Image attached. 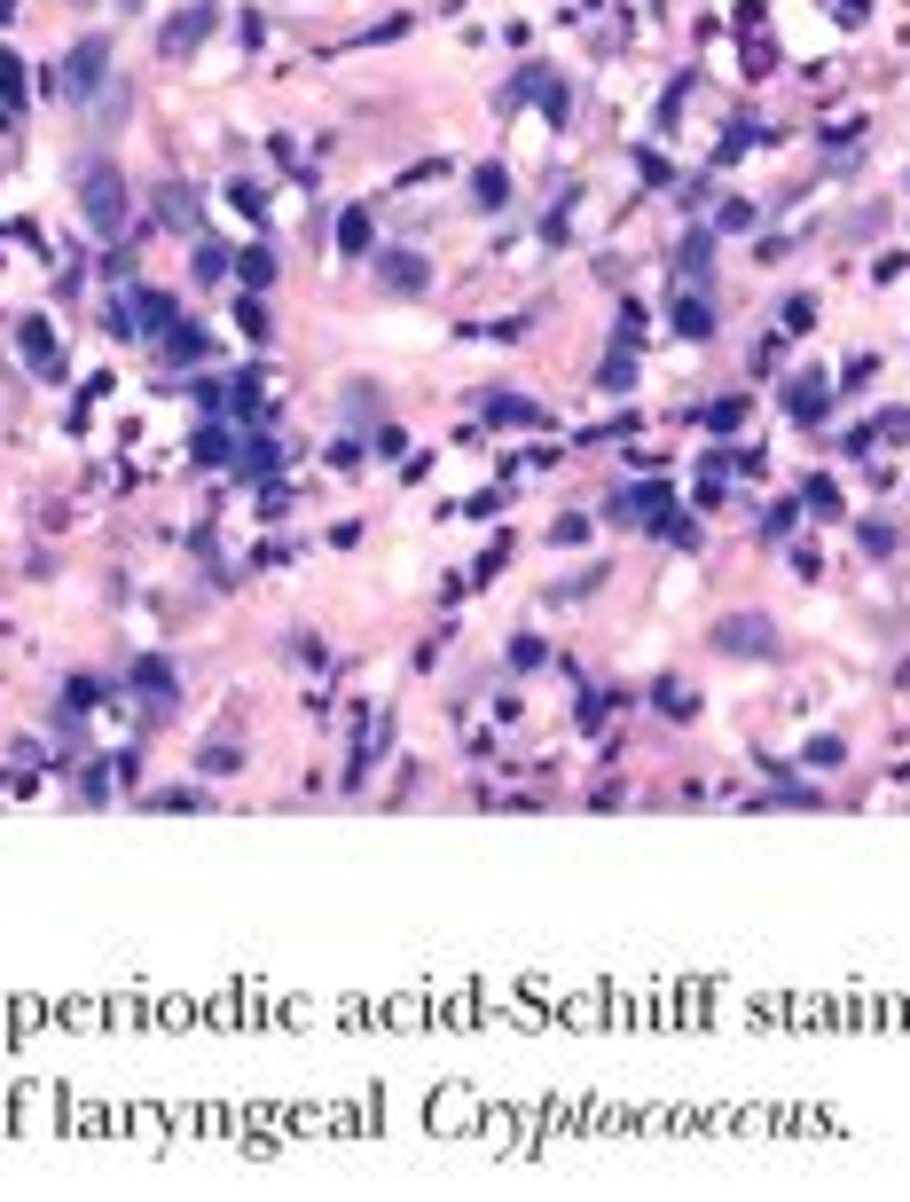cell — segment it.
<instances>
[{
    "mask_svg": "<svg viewBox=\"0 0 910 1202\" xmlns=\"http://www.w3.org/2000/svg\"><path fill=\"white\" fill-rule=\"evenodd\" d=\"M79 213H86V228H103V236H118V228H126V213H134V205H126V174H118L111 157H95V165L79 174Z\"/></svg>",
    "mask_w": 910,
    "mask_h": 1202,
    "instance_id": "obj_1",
    "label": "cell"
},
{
    "mask_svg": "<svg viewBox=\"0 0 910 1202\" xmlns=\"http://www.w3.org/2000/svg\"><path fill=\"white\" fill-rule=\"evenodd\" d=\"M180 315H173V299L157 291V284H126L118 291V307H111V330L118 338H165Z\"/></svg>",
    "mask_w": 910,
    "mask_h": 1202,
    "instance_id": "obj_2",
    "label": "cell"
},
{
    "mask_svg": "<svg viewBox=\"0 0 910 1202\" xmlns=\"http://www.w3.org/2000/svg\"><path fill=\"white\" fill-rule=\"evenodd\" d=\"M644 330H652V315H644V307H620V322H612V347H628V355H635V338H644Z\"/></svg>",
    "mask_w": 910,
    "mask_h": 1202,
    "instance_id": "obj_27",
    "label": "cell"
},
{
    "mask_svg": "<svg viewBox=\"0 0 910 1202\" xmlns=\"http://www.w3.org/2000/svg\"><path fill=\"white\" fill-rule=\"evenodd\" d=\"M79 794L103 802V794H111V762H86V770H79Z\"/></svg>",
    "mask_w": 910,
    "mask_h": 1202,
    "instance_id": "obj_31",
    "label": "cell"
},
{
    "mask_svg": "<svg viewBox=\"0 0 910 1202\" xmlns=\"http://www.w3.org/2000/svg\"><path fill=\"white\" fill-rule=\"evenodd\" d=\"M573 723L597 731V723H604V692H581V700H573Z\"/></svg>",
    "mask_w": 910,
    "mask_h": 1202,
    "instance_id": "obj_37",
    "label": "cell"
},
{
    "mask_svg": "<svg viewBox=\"0 0 910 1202\" xmlns=\"http://www.w3.org/2000/svg\"><path fill=\"white\" fill-rule=\"evenodd\" d=\"M597 386H604V393H628V386H635V355H628V347H612V355H604V378H597Z\"/></svg>",
    "mask_w": 910,
    "mask_h": 1202,
    "instance_id": "obj_25",
    "label": "cell"
},
{
    "mask_svg": "<svg viewBox=\"0 0 910 1202\" xmlns=\"http://www.w3.org/2000/svg\"><path fill=\"white\" fill-rule=\"evenodd\" d=\"M777 322H785V330H793V338H800V330H808V322H816V299H808V291H793V299H785V307H777Z\"/></svg>",
    "mask_w": 910,
    "mask_h": 1202,
    "instance_id": "obj_29",
    "label": "cell"
},
{
    "mask_svg": "<svg viewBox=\"0 0 910 1202\" xmlns=\"http://www.w3.org/2000/svg\"><path fill=\"white\" fill-rule=\"evenodd\" d=\"M236 276H244L251 291H267V284H276V251H267V244H251V251H236Z\"/></svg>",
    "mask_w": 910,
    "mask_h": 1202,
    "instance_id": "obj_19",
    "label": "cell"
},
{
    "mask_svg": "<svg viewBox=\"0 0 910 1202\" xmlns=\"http://www.w3.org/2000/svg\"><path fill=\"white\" fill-rule=\"evenodd\" d=\"M228 409H236V417H259V370H244V378L228 386Z\"/></svg>",
    "mask_w": 910,
    "mask_h": 1202,
    "instance_id": "obj_30",
    "label": "cell"
},
{
    "mask_svg": "<svg viewBox=\"0 0 910 1202\" xmlns=\"http://www.w3.org/2000/svg\"><path fill=\"white\" fill-rule=\"evenodd\" d=\"M189 276H197V284H220V276H236V251H228L220 236H205V228H197V236H189Z\"/></svg>",
    "mask_w": 910,
    "mask_h": 1202,
    "instance_id": "obj_9",
    "label": "cell"
},
{
    "mask_svg": "<svg viewBox=\"0 0 910 1202\" xmlns=\"http://www.w3.org/2000/svg\"><path fill=\"white\" fill-rule=\"evenodd\" d=\"M283 511H291V487L267 480V487H259V520H283Z\"/></svg>",
    "mask_w": 910,
    "mask_h": 1202,
    "instance_id": "obj_36",
    "label": "cell"
},
{
    "mask_svg": "<svg viewBox=\"0 0 910 1202\" xmlns=\"http://www.w3.org/2000/svg\"><path fill=\"white\" fill-rule=\"evenodd\" d=\"M103 71H111V40H79L63 55V95L86 103V95H103Z\"/></svg>",
    "mask_w": 910,
    "mask_h": 1202,
    "instance_id": "obj_5",
    "label": "cell"
},
{
    "mask_svg": "<svg viewBox=\"0 0 910 1202\" xmlns=\"http://www.w3.org/2000/svg\"><path fill=\"white\" fill-rule=\"evenodd\" d=\"M864 551H871V558H895V527L871 520V527H864Z\"/></svg>",
    "mask_w": 910,
    "mask_h": 1202,
    "instance_id": "obj_40",
    "label": "cell"
},
{
    "mask_svg": "<svg viewBox=\"0 0 910 1202\" xmlns=\"http://www.w3.org/2000/svg\"><path fill=\"white\" fill-rule=\"evenodd\" d=\"M17 347H24V362H32L40 378H55V370H63V362H55V347H48V322H24V330H17Z\"/></svg>",
    "mask_w": 910,
    "mask_h": 1202,
    "instance_id": "obj_17",
    "label": "cell"
},
{
    "mask_svg": "<svg viewBox=\"0 0 910 1202\" xmlns=\"http://www.w3.org/2000/svg\"><path fill=\"white\" fill-rule=\"evenodd\" d=\"M785 409L800 417V424H816L833 409V378H800V386H785Z\"/></svg>",
    "mask_w": 910,
    "mask_h": 1202,
    "instance_id": "obj_12",
    "label": "cell"
},
{
    "mask_svg": "<svg viewBox=\"0 0 910 1202\" xmlns=\"http://www.w3.org/2000/svg\"><path fill=\"white\" fill-rule=\"evenodd\" d=\"M0 95H17V103H24V63H17L9 48H0Z\"/></svg>",
    "mask_w": 910,
    "mask_h": 1202,
    "instance_id": "obj_35",
    "label": "cell"
},
{
    "mask_svg": "<svg viewBox=\"0 0 910 1202\" xmlns=\"http://www.w3.org/2000/svg\"><path fill=\"white\" fill-rule=\"evenodd\" d=\"M675 276H683V284L714 276V228H691V236H683V251H675Z\"/></svg>",
    "mask_w": 910,
    "mask_h": 1202,
    "instance_id": "obj_11",
    "label": "cell"
},
{
    "mask_svg": "<svg viewBox=\"0 0 910 1202\" xmlns=\"http://www.w3.org/2000/svg\"><path fill=\"white\" fill-rule=\"evenodd\" d=\"M283 464V441L276 433H244V472H276Z\"/></svg>",
    "mask_w": 910,
    "mask_h": 1202,
    "instance_id": "obj_21",
    "label": "cell"
},
{
    "mask_svg": "<svg viewBox=\"0 0 910 1202\" xmlns=\"http://www.w3.org/2000/svg\"><path fill=\"white\" fill-rule=\"evenodd\" d=\"M157 213H165L173 228H197V197L180 189V182H165V189H157Z\"/></svg>",
    "mask_w": 910,
    "mask_h": 1202,
    "instance_id": "obj_20",
    "label": "cell"
},
{
    "mask_svg": "<svg viewBox=\"0 0 910 1202\" xmlns=\"http://www.w3.org/2000/svg\"><path fill=\"white\" fill-rule=\"evenodd\" d=\"M871 441H910V409H895V417H879V424H871Z\"/></svg>",
    "mask_w": 910,
    "mask_h": 1202,
    "instance_id": "obj_38",
    "label": "cell"
},
{
    "mask_svg": "<svg viewBox=\"0 0 910 1202\" xmlns=\"http://www.w3.org/2000/svg\"><path fill=\"white\" fill-rule=\"evenodd\" d=\"M118 9H142V0H118Z\"/></svg>",
    "mask_w": 910,
    "mask_h": 1202,
    "instance_id": "obj_42",
    "label": "cell"
},
{
    "mask_svg": "<svg viewBox=\"0 0 910 1202\" xmlns=\"http://www.w3.org/2000/svg\"><path fill=\"white\" fill-rule=\"evenodd\" d=\"M236 322H244V338H267V299H259V291H251V299H244V307H236Z\"/></svg>",
    "mask_w": 910,
    "mask_h": 1202,
    "instance_id": "obj_33",
    "label": "cell"
},
{
    "mask_svg": "<svg viewBox=\"0 0 910 1202\" xmlns=\"http://www.w3.org/2000/svg\"><path fill=\"white\" fill-rule=\"evenodd\" d=\"M213 24H220V9H213V0H189V9H180V17H173V24L157 32L165 63H189V55H197V48L213 40Z\"/></svg>",
    "mask_w": 910,
    "mask_h": 1202,
    "instance_id": "obj_3",
    "label": "cell"
},
{
    "mask_svg": "<svg viewBox=\"0 0 910 1202\" xmlns=\"http://www.w3.org/2000/svg\"><path fill=\"white\" fill-rule=\"evenodd\" d=\"M228 456H236V433H228L220 417H205L197 424V464H228Z\"/></svg>",
    "mask_w": 910,
    "mask_h": 1202,
    "instance_id": "obj_18",
    "label": "cell"
},
{
    "mask_svg": "<svg viewBox=\"0 0 910 1202\" xmlns=\"http://www.w3.org/2000/svg\"><path fill=\"white\" fill-rule=\"evenodd\" d=\"M793 520H800V503H769V511H762V543H785Z\"/></svg>",
    "mask_w": 910,
    "mask_h": 1202,
    "instance_id": "obj_28",
    "label": "cell"
},
{
    "mask_svg": "<svg viewBox=\"0 0 910 1202\" xmlns=\"http://www.w3.org/2000/svg\"><path fill=\"white\" fill-rule=\"evenodd\" d=\"M157 347H165V362H197V355H213V338H205L197 322H173V330L157 338Z\"/></svg>",
    "mask_w": 910,
    "mask_h": 1202,
    "instance_id": "obj_15",
    "label": "cell"
},
{
    "mask_svg": "<svg viewBox=\"0 0 910 1202\" xmlns=\"http://www.w3.org/2000/svg\"><path fill=\"white\" fill-rule=\"evenodd\" d=\"M652 708H660L668 723H691V716H699V692H691V684H675V676H660V684H652Z\"/></svg>",
    "mask_w": 910,
    "mask_h": 1202,
    "instance_id": "obj_14",
    "label": "cell"
},
{
    "mask_svg": "<svg viewBox=\"0 0 910 1202\" xmlns=\"http://www.w3.org/2000/svg\"><path fill=\"white\" fill-rule=\"evenodd\" d=\"M754 220V205L746 197H722V213H714V228H746Z\"/></svg>",
    "mask_w": 910,
    "mask_h": 1202,
    "instance_id": "obj_39",
    "label": "cell"
},
{
    "mask_svg": "<svg viewBox=\"0 0 910 1202\" xmlns=\"http://www.w3.org/2000/svg\"><path fill=\"white\" fill-rule=\"evenodd\" d=\"M668 503H675V495H668L660 480H644V487H620V495H612V520H628V527H635V520H644V527H668Z\"/></svg>",
    "mask_w": 910,
    "mask_h": 1202,
    "instance_id": "obj_7",
    "label": "cell"
},
{
    "mask_svg": "<svg viewBox=\"0 0 910 1202\" xmlns=\"http://www.w3.org/2000/svg\"><path fill=\"white\" fill-rule=\"evenodd\" d=\"M541 660H550V645H541V637H510V668H541Z\"/></svg>",
    "mask_w": 910,
    "mask_h": 1202,
    "instance_id": "obj_32",
    "label": "cell"
},
{
    "mask_svg": "<svg viewBox=\"0 0 910 1202\" xmlns=\"http://www.w3.org/2000/svg\"><path fill=\"white\" fill-rule=\"evenodd\" d=\"M738 424H746V401H738V393L706 401V433H738Z\"/></svg>",
    "mask_w": 910,
    "mask_h": 1202,
    "instance_id": "obj_24",
    "label": "cell"
},
{
    "mask_svg": "<svg viewBox=\"0 0 910 1202\" xmlns=\"http://www.w3.org/2000/svg\"><path fill=\"white\" fill-rule=\"evenodd\" d=\"M808 511H825V520H840V487H833V480H808Z\"/></svg>",
    "mask_w": 910,
    "mask_h": 1202,
    "instance_id": "obj_34",
    "label": "cell"
},
{
    "mask_svg": "<svg viewBox=\"0 0 910 1202\" xmlns=\"http://www.w3.org/2000/svg\"><path fill=\"white\" fill-rule=\"evenodd\" d=\"M338 251H345V260L378 251V228H370V213H361V205H345V213H338Z\"/></svg>",
    "mask_w": 910,
    "mask_h": 1202,
    "instance_id": "obj_13",
    "label": "cell"
},
{
    "mask_svg": "<svg viewBox=\"0 0 910 1202\" xmlns=\"http://www.w3.org/2000/svg\"><path fill=\"white\" fill-rule=\"evenodd\" d=\"M378 284H385V291H401V299H416V291L432 284V268L416 260V251H378Z\"/></svg>",
    "mask_w": 910,
    "mask_h": 1202,
    "instance_id": "obj_8",
    "label": "cell"
},
{
    "mask_svg": "<svg viewBox=\"0 0 910 1202\" xmlns=\"http://www.w3.org/2000/svg\"><path fill=\"white\" fill-rule=\"evenodd\" d=\"M95 700H103V684H95V676H71V684H63V716H86Z\"/></svg>",
    "mask_w": 910,
    "mask_h": 1202,
    "instance_id": "obj_26",
    "label": "cell"
},
{
    "mask_svg": "<svg viewBox=\"0 0 910 1202\" xmlns=\"http://www.w3.org/2000/svg\"><path fill=\"white\" fill-rule=\"evenodd\" d=\"M800 762H808V770H840V762H848V747H840L833 731H816V739L800 747Z\"/></svg>",
    "mask_w": 910,
    "mask_h": 1202,
    "instance_id": "obj_23",
    "label": "cell"
},
{
    "mask_svg": "<svg viewBox=\"0 0 910 1202\" xmlns=\"http://www.w3.org/2000/svg\"><path fill=\"white\" fill-rule=\"evenodd\" d=\"M126 684H134V700H142L149 716H165V708L180 700V676H173V660H157V653H149V660H134V676H126Z\"/></svg>",
    "mask_w": 910,
    "mask_h": 1202,
    "instance_id": "obj_6",
    "label": "cell"
},
{
    "mask_svg": "<svg viewBox=\"0 0 910 1202\" xmlns=\"http://www.w3.org/2000/svg\"><path fill=\"white\" fill-rule=\"evenodd\" d=\"M675 330H683V338H714V299H706L699 284L675 291Z\"/></svg>",
    "mask_w": 910,
    "mask_h": 1202,
    "instance_id": "obj_10",
    "label": "cell"
},
{
    "mask_svg": "<svg viewBox=\"0 0 910 1202\" xmlns=\"http://www.w3.org/2000/svg\"><path fill=\"white\" fill-rule=\"evenodd\" d=\"M472 205H487V213L510 205V174H503V165H472Z\"/></svg>",
    "mask_w": 910,
    "mask_h": 1202,
    "instance_id": "obj_16",
    "label": "cell"
},
{
    "mask_svg": "<svg viewBox=\"0 0 910 1202\" xmlns=\"http://www.w3.org/2000/svg\"><path fill=\"white\" fill-rule=\"evenodd\" d=\"M714 653H731V660H769L777 653V629L762 614H731V621H714Z\"/></svg>",
    "mask_w": 910,
    "mask_h": 1202,
    "instance_id": "obj_4",
    "label": "cell"
},
{
    "mask_svg": "<svg viewBox=\"0 0 910 1202\" xmlns=\"http://www.w3.org/2000/svg\"><path fill=\"white\" fill-rule=\"evenodd\" d=\"M0 24H17V0H0Z\"/></svg>",
    "mask_w": 910,
    "mask_h": 1202,
    "instance_id": "obj_41",
    "label": "cell"
},
{
    "mask_svg": "<svg viewBox=\"0 0 910 1202\" xmlns=\"http://www.w3.org/2000/svg\"><path fill=\"white\" fill-rule=\"evenodd\" d=\"M487 417H495V424H541V409L518 401V393H487Z\"/></svg>",
    "mask_w": 910,
    "mask_h": 1202,
    "instance_id": "obj_22",
    "label": "cell"
}]
</instances>
